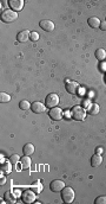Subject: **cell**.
<instances>
[{"label": "cell", "instance_id": "8fae6325", "mask_svg": "<svg viewBox=\"0 0 106 204\" xmlns=\"http://www.w3.org/2000/svg\"><path fill=\"white\" fill-rule=\"evenodd\" d=\"M31 109H32V112H34V113L40 114V113H43V112H45L46 107H45V105H43L41 102L35 101L31 105Z\"/></svg>", "mask_w": 106, "mask_h": 204}, {"label": "cell", "instance_id": "6da1fadb", "mask_svg": "<svg viewBox=\"0 0 106 204\" xmlns=\"http://www.w3.org/2000/svg\"><path fill=\"white\" fill-rule=\"evenodd\" d=\"M71 115L74 120L77 121H83L86 116V109L81 106H74L71 110Z\"/></svg>", "mask_w": 106, "mask_h": 204}, {"label": "cell", "instance_id": "9a60e30c", "mask_svg": "<svg viewBox=\"0 0 106 204\" xmlns=\"http://www.w3.org/2000/svg\"><path fill=\"white\" fill-rule=\"evenodd\" d=\"M22 152H24V154H25V156L31 157V156L34 153V146L31 144V142H28V144H26V145L24 146V148H22Z\"/></svg>", "mask_w": 106, "mask_h": 204}, {"label": "cell", "instance_id": "e0dca14e", "mask_svg": "<svg viewBox=\"0 0 106 204\" xmlns=\"http://www.w3.org/2000/svg\"><path fill=\"white\" fill-rule=\"evenodd\" d=\"M100 19L98 17H91L89 18V25L91 26L92 28H97L100 26Z\"/></svg>", "mask_w": 106, "mask_h": 204}, {"label": "cell", "instance_id": "484cf974", "mask_svg": "<svg viewBox=\"0 0 106 204\" xmlns=\"http://www.w3.org/2000/svg\"><path fill=\"white\" fill-rule=\"evenodd\" d=\"M0 178H1V181H0V185H4V184L6 183V177L2 176V172H1V177H0Z\"/></svg>", "mask_w": 106, "mask_h": 204}, {"label": "cell", "instance_id": "9c48e42d", "mask_svg": "<svg viewBox=\"0 0 106 204\" xmlns=\"http://www.w3.org/2000/svg\"><path fill=\"white\" fill-rule=\"evenodd\" d=\"M39 26L44 31H46V32H51V31H53L54 30V23L53 22H51V20H48V19H44V20H40L39 23Z\"/></svg>", "mask_w": 106, "mask_h": 204}, {"label": "cell", "instance_id": "5b68a950", "mask_svg": "<svg viewBox=\"0 0 106 204\" xmlns=\"http://www.w3.org/2000/svg\"><path fill=\"white\" fill-rule=\"evenodd\" d=\"M45 102H46V106H47V107L54 108L59 105V96H58L57 94H53V93H52V94H48V95L46 96Z\"/></svg>", "mask_w": 106, "mask_h": 204}, {"label": "cell", "instance_id": "4fadbf2b", "mask_svg": "<svg viewBox=\"0 0 106 204\" xmlns=\"http://www.w3.org/2000/svg\"><path fill=\"white\" fill-rule=\"evenodd\" d=\"M101 163H103V158H101L100 154H98V153H95L94 156L91 158V166L92 167H98V166H100Z\"/></svg>", "mask_w": 106, "mask_h": 204}, {"label": "cell", "instance_id": "ac0fdd59", "mask_svg": "<svg viewBox=\"0 0 106 204\" xmlns=\"http://www.w3.org/2000/svg\"><path fill=\"white\" fill-rule=\"evenodd\" d=\"M87 112H89L91 115H97L99 113V106L97 103H91L87 108Z\"/></svg>", "mask_w": 106, "mask_h": 204}, {"label": "cell", "instance_id": "f1b7e54d", "mask_svg": "<svg viewBox=\"0 0 106 204\" xmlns=\"http://www.w3.org/2000/svg\"><path fill=\"white\" fill-rule=\"evenodd\" d=\"M67 113H66V118H68V119H70V116H71V114L68 113V110H66Z\"/></svg>", "mask_w": 106, "mask_h": 204}, {"label": "cell", "instance_id": "d6986e66", "mask_svg": "<svg viewBox=\"0 0 106 204\" xmlns=\"http://www.w3.org/2000/svg\"><path fill=\"white\" fill-rule=\"evenodd\" d=\"M95 57L98 61H104L106 58V51L104 49H97L95 51Z\"/></svg>", "mask_w": 106, "mask_h": 204}, {"label": "cell", "instance_id": "7402d4cb", "mask_svg": "<svg viewBox=\"0 0 106 204\" xmlns=\"http://www.w3.org/2000/svg\"><path fill=\"white\" fill-rule=\"evenodd\" d=\"M10 161H11L12 165H16L17 163H19V161H20L19 154H12L11 157H10Z\"/></svg>", "mask_w": 106, "mask_h": 204}, {"label": "cell", "instance_id": "3957f363", "mask_svg": "<svg viewBox=\"0 0 106 204\" xmlns=\"http://www.w3.org/2000/svg\"><path fill=\"white\" fill-rule=\"evenodd\" d=\"M74 197H76V195H74V191H73L72 187H67L65 186L62 189V201L65 202V203H72L73 201H74Z\"/></svg>", "mask_w": 106, "mask_h": 204}, {"label": "cell", "instance_id": "ba28073f", "mask_svg": "<svg viewBox=\"0 0 106 204\" xmlns=\"http://www.w3.org/2000/svg\"><path fill=\"white\" fill-rule=\"evenodd\" d=\"M48 115H50V118L53 121H59L62 118L64 113H62V110L59 107H54L51 108V110L48 112Z\"/></svg>", "mask_w": 106, "mask_h": 204}, {"label": "cell", "instance_id": "5bb4252c", "mask_svg": "<svg viewBox=\"0 0 106 204\" xmlns=\"http://www.w3.org/2000/svg\"><path fill=\"white\" fill-rule=\"evenodd\" d=\"M20 164H21L22 170H28L31 167V158L28 156L22 157V158H20Z\"/></svg>", "mask_w": 106, "mask_h": 204}, {"label": "cell", "instance_id": "d4e9b609", "mask_svg": "<svg viewBox=\"0 0 106 204\" xmlns=\"http://www.w3.org/2000/svg\"><path fill=\"white\" fill-rule=\"evenodd\" d=\"M94 204H106V196H99L94 201Z\"/></svg>", "mask_w": 106, "mask_h": 204}, {"label": "cell", "instance_id": "83f0119b", "mask_svg": "<svg viewBox=\"0 0 106 204\" xmlns=\"http://www.w3.org/2000/svg\"><path fill=\"white\" fill-rule=\"evenodd\" d=\"M101 152H103V147H98L97 151H95V153H98V154H100Z\"/></svg>", "mask_w": 106, "mask_h": 204}, {"label": "cell", "instance_id": "2e32d148", "mask_svg": "<svg viewBox=\"0 0 106 204\" xmlns=\"http://www.w3.org/2000/svg\"><path fill=\"white\" fill-rule=\"evenodd\" d=\"M4 198H5L6 203H16V199H17V196L12 191H7L4 195Z\"/></svg>", "mask_w": 106, "mask_h": 204}, {"label": "cell", "instance_id": "44dd1931", "mask_svg": "<svg viewBox=\"0 0 106 204\" xmlns=\"http://www.w3.org/2000/svg\"><path fill=\"white\" fill-rule=\"evenodd\" d=\"M10 100H11V96H10L7 93H1V95H0V102H1V103L10 102Z\"/></svg>", "mask_w": 106, "mask_h": 204}, {"label": "cell", "instance_id": "4316f807", "mask_svg": "<svg viewBox=\"0 0 106 204\" xmlns=\"http://www.w3.org/2000/svg\"><path fill=\"white\" fill-rule=\"evenodd\" d=\"M99 28H100L103 31H106V20H105V22H101L100 26H99Z\"/></svg>", "mask_w": 106, "mask_h": 204}, {"label": "cell", "instance_id": "cb8c5ba5", "mask_svg": "<svg viewBox=\"0 0 106 204\" xmlns=\"http://www.w3.org/2000/svg\"><path fill=\"white\" fill-rule=\"evenodd\" d=\"M30 39L32 40V42H37V40L39 39V33L35 32V31L31 32V34H30Z\"/></svg>", "mask_w": 106, "mask_h": 204}, {"label": "cell", "instance_id": "30bf717a", "mask_svg": "<svg viewBox=\"0 0 106 204\" xmlns=\"http://www.w3.org/2000/svg\"><path fill=\"white\" fill-rule=\"evenodd\" d=\"M8 4H10L11 10L18 12L22 10V7H24V0H10Z\"/></svg>", "mask_w": 106, "mask_h": 204}, {"label": "cell", "instance_id": "7c38bea8", "mask_svg": "<svg viewBox=\"0 0 106 204\" xmlns=\"http://www.w3.org/2000/svg\"><path fill=\"white\" fill-rule=\"evenodd\" d=\"M30 34L31 32L28 31V30H24V31H20L17 36V39L19 42H21V43H25V42H27L30 39Z\"/></svg>", "mask_w": 106, "mask_h": 204}, {"label": "cell", "instance_id": "7a4b0ae2", "mask_svg": "<svg viewBox=\"0 0 106 204\" xmlns=\"http://www.w3.org/2000/svg\"><path fill=\"white\" fill-rule=\"evenodd\" d=\"M18 19V13L13 10H5V11L1 13V20L4 23H12L14 20Z\"/></svg>", "mask_w": 106, "mask_h": 204}, {"label": "cell", "instance_id": "f546056e", "mask_svg": "<svg viewBox=\"0 0 106 204\" xmlns=\"http://www.w3.org/2000/svg\"><path fill=\"white\" fill-rule=\"evenodd\" d=\"M105 82H106V76H105Z\"/></svg>", "mask_w": 106, "mask_h": 204}, {"label": "cell", "instance_id": "8992f818", "mask_svg": "<svg viewBox=\"0 0 106 204\" xmlns=\"http://www.w3.org/2000/svg\"><path fill=\"white\" fill-rule=\"evenodd\" d=\"M65 88L70 94H77L79 89V84L76 81H71V79H66L65 81Z\"/></svg>", "mask_w": 106, "mask_h": 204}, {"label": "cell", "instance_id": "603a6c76", "mask_svg": "<svg viewBox=\"0 0 106 204\" xmlns=\"http://www.w3.org/2000/svg\"><path fill=\"white\" fill-rule=\"evenodd\" d=\"M11 161L10 163H4L2 164V171L5 172V173H10L11 172Z\"/></svg>", "mask_w": 106, "mask_h": 204}, {"label": "cell", "instance_id": "52a82bcc", "mask_svg": "<svg viewBox=\"0 0 106 204\" xmlns=\"http://www.w3.org/2000/svg\"><path fill=\"white\" fill-rule=\"evenodd\" d=\"M65 186H66L65 183L62 181H59V179H56V181H51V184H50L51 191H53V192H62V189Z\"/></svg>", "mask_w": 106, "mask_h": 204}, {"label": "cell", "instance_id": "ffe728a7", "mask_svg": "<svg viewBox=\"0 0 106 204\" xmlns=\"http://www.w3.org/2000/svg\"><path fill=\"white\" fill-rule=\"evenodd\" d=\"M19 107H20V109H22V110H28V109L31 108V103L28 101H26V100H22V101L19 103Z\"/></svg>", "mask_w": 106, "mask_h": 204}, {"label": "cell", "instance_id": "277c9868", "mask_svg": "<svg viewBox=\"0 0 106 204\" xmlns=\"http://www.w3.org/2000/svg\"><path fill=\"white\" fill-rule=\"evenodd\" d=\"M35 193H34L33 190H25L24 192L21 193V199L24 203L26 204H31L35 202Z\"/></svg>", "mask_w": 106, "mask_h": 204}]
</instances>
